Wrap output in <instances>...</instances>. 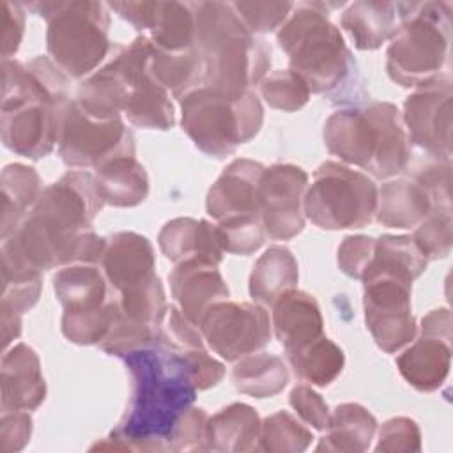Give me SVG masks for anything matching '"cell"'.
I'll list each match as a JSON object with an SVG mask.
<instances>
[{
    "label": "cell",
    "instance_id": "6",
    "mask_svg": "<svg viewBox=\"0 0 453 453\" xmlns=\"http://www.w3.org/2000/svg\"><path fill=\"white\" fill-rule=\"evenodd\" d=\"M398 25L386 51L389 78L416 88L437 76L449 60L451 4L396 2Z\"/></svg>",
    "mask_w": 453,
    "mask_h": 453
},
{
    "label": "cell",
    "instance_id": "2",
    "mask_svg": "<svg viewBox=\"0 0 453 453\" xmlns=\"http://www.w3.org/2000/svg\"><path fill=\"white\" fill-rule=\"evenodd\" d=\"M122 359L131 379L127 411L119 426L90 449L170 451L168 437L198 391L184 350L152 343Z\"/></svg>",
    "mask_w": 453,
    "mask_h": 453
},
{
    "label": "cell",
    "instance_id": "13",
    "mask_svg": "<svg viewBox=\"0 0 453 453\" xmlns=\"http://www.w3.org/2000/svg\"><path fill=\"white\" fill-rule=\"evenodd\" d=\"M196 326L209 347L226 361H239L264 349L271 340V319L258 303L228 299L211 304Z\"/></svg>",
    "mask_w": 453,
    "mask_h": 453
},
{
    "label": "cell",
    "instance_id": "20",
    "mask_svg": "<svg viewBox=\"0 0 453 453\" xmlns=\"http://www.w3.org/2000/svg\"><path fill=\"white\" fill-rule=\"evenodd\" d=\"M2 411H34L46 398L41 363L32 347L16 343L4 350L0 365Z\"/></svg>",
    "mask_w": 453,
    "mask_h": 453
},
{
    "label": "cell",
    "instance_id": "40",
    "mask_svg": "<svg viewBox=\"0 0 453 453\" xmlns=\"http://www.w3.org/2000/svg\"><path fill=\"white\" fill-rule=\"evenodd\" d=\"M260 94L264 101L281 111H297L310 99L306 81L290 69L273 71L260 81Z\"/></svg>",
    "mask_w": 453,
    "mask_h": 453
},
{
    "label": "cell",
    "instance_id": "42",
    "mask_svg": "<svg viewBox=\"0 0 453 453\" xmlns=\"http://www.w3.org/2000/svg\"><path fill=\"white\" fill-rule=\"evenodd\" d=\"M451 209H432V212L416 226L412 239L428 260L446 258L451 251Z\"/></svg>",
    "mask_w": 453,
    "mask_h": 453
},
{
    "label": "cell",
    "instance_id": "49",
    "mask_svg": "<svg viewBox=\"0 0 453 453\" xmlns=\"http://www.w3.org/2000/svg\"><path fill=\"white\" fill-rule=\"evenodd\" d=\"M42 288L41 276L28 280H2L0 311L23 315L39 299Z\"/></svg>",
    "mask_w": 453,
    "mask_h": 453
},
{
    "label": "cell",
    "instance_id": "22",
    "mask_svg": "<svg viewBox=\"0 0 453 453\" xmlns=\"http://www.w3.org/2000/svg\"><path fill=\"white\" fill-rule=\"evenodd\" d=\"M163 255L173 264L203 260L218 265L223 258L216 223L195 218H175L165 223L157 235Z\"/></svg>",
    "mask_w": 453,
    "mask_h": 453
},
{
    "label": "cell",
    "instance_id": "54",
    "mask_svg": "<svg viewBox=\"0 0 453 453\" xmlns=\"http://www.w3.org/2000/svg\"><path fill=\"white\" fill-rule=\"evenodd\" d=\"M157 0L156 2H110L106 4L113 9L122 19L129 21L136 30H150L157 12Z\"/></svg>",
    "mask_w": 453,
    "mask_h": 453
},
{
    "label": "cell",
    "instance_id": "39",
    "mask_svg": "<svg viewBox=\"0 0 453 453\" xmlns=\"http://www.w3.org/2000/svg\"><path fill=\"white\" fill-rule=\"evenodd\" d=\"M313 434L290 412L278 411L260 423L258 451L299 453L311 444Z\"/></svg>",
    "mask_w": 453,
    "mask_h": 453
},
{
    "label": "cell",
    "instance_id": "50",
    "mask_svg": "<svg viewBox=\"0 0 453 453\" xmlns=\"http://www.w3.org/2000/svg\"><path fill=\"white\" fill-rule=\"evenodd\" d=\"M288 402L304 423L311 425L315 430H326L331 412L326 400L315 389L306 384H299L290 391Z\"/></svg>",
    "mask_w": 453,
    "mask_h": 453
},
{
    "label": "cell",
    "instance_id": "17",
    "mask_svg": "<svg viewBox=\"0 0 453 453\" xmlns=\"http://www.w3.org/2000/svg\"><path fill=\"white\" fill-rule=\"evenodd\" d=\"M308 173L296 165H273L260 179V218L273 241H288L304 228Z\"/></svg>",
    "mask_w": 453,
    "mask_h": 453
},
{
    "label": "cell",
    "instance_id": "4",
    "mask_svg": "<svg viewBox=\"0 0 453 453\" xmlns=\"http://www.w3.org/2000/svg\"><path fill=\"white\" fill-rule=\"evenodd\" d=\"M195 48L205 62V87L239 96L267 76L271 46L248 30L232 4L195 2Z\"/></svg>",
    "mask_w": 453,
    "mask_h": 453
},
{
    "label": "cell",
    "instance_id": "8",
    "mask_svg": "<svg viewBox=\"0 0 453 453\" xmlns=\"http://www.w3.org/2000/svg\"><path fill=\"white\" fill-rule=\"evenodd\" d=\"M180 124L195 147L225 157L253 140L264 124V108L255 92L232 96L200 87L180 99Z\"/></svg>",
    "mask_w": 453,
    "mask_h": 453
},
{
    "label": "cell",
    "instance_id": "51",
    "mask_svg": "<svg viewBox=\"0 0 453 453\" xmlns=\"http://www.w3.org/2000/svg\"><path fill=\"white\" fill-rule=\"evenodd\" d=\"M32 435V418L28 411H2L0 451H21Z\"/></svg>",
    "mask_w": 453,
    "mask_h": 453
},
{
    "label": "cell",
    "instance_id": "31",
    "mask_svg": "<svg viewBox=\"0 0 453 453\" xmlns=\"http://www.w3.org/2000/svg\"><path fill=\"white\" fill-rule=\"evenodd\" d=\"M103 200L113 207L140 205L149 195V177L134 156H122L94 168Z\"/></svg>",
    "mask_w": 453,
    "mask_h": 453
},
{
    "label": "cell",
    "instance_id": "1",
    "mask_svg": "<svg viewBox=\"0 0 453 453\" xmlns=\"http://www.w3.org/2000/svg\"><path fill=\"white\" fill-rule=\"evenodd\" d=\"M104 200L94 175L71 170L46 186L19 226L2 244V280L37 278L71 264H101L106 239L92 221Z\"/></svg>",
    "mask_w": 453,
    "mask_h": 453
},
{
    "label": "cell",
    "instance_id": "11",
    "mask_svg": "<svg viewBox=\"0 0 453 453\" xmlns=\"http://www.w3.org/2000/svg\"><path fill=\"white\" fill-rule=\"evenodd\" d=\"M152 51L154 44L147 35H138L129 46L113 44L127 90L124 117L133 126L166 131L175 126V111L168 90L150 69Z\"/></svg>",
    "mask_w": 453,
    "mask_h": 453
},
{
    "label": "cell",
    "instance_id": "3",
    "mask_svg": "<svg viewBox=\"0 0 453 453\" xmlns=\"http://www.w3.org/2000/svg\"><path fill=\"white\" fill-rule=\"evenodd\" d=\"M334 4H294L276 37L288 57L290 71L299 74L310 92L327 96L333 103H349L361 92L357 64L340 28L329 19Z\"/></svg>",
    "mask_w": 453,
    "mask_h": 453
},
{
    "label": "cell",
    "instance_id": "24",
    "mask_svg": "<svg viewBox=\"0 0 453 453\" xmlns=\"http://www.w3.org/2000/svg\"><path fill=\"white\" fill-rule=\"evenodd\" d=\"M435 209L430 191L414 177L393 179L377 189L375 218L389 228H414Z\"/></svg>",
    "mask_w": 453,
    "mask_h": 453
},
{
    "label": "cell",
    "instance_id": "52",
    "mask_svg": "<svg viewBox=\"0 0 453 453\" xmlns=\"http://www.w3.org/2000/svg\"><path fill=\"white\" fill-rule=\"evenodd\" d=\"M2 60H9L19 48L25 32V5L2 0Z\"/></svg>",
    "mask_w": 453,
    "mask_h": 453
},
{
    "label": "cell",
    "instance_id": "5",
    "mask_svg": "<svg viewBox=\"0 0 453 453\" xmlns=\"http://www.w3.org/2000/svg\"><path fill=\"white\" fill-rule=\"evenodd\" d=\"M329 154L359 166L377 179L407 170L411 142L400 110L388 101L334 111L324 124Z\"/></svg>",
    "mask_w": 453,
    "mask_h": 453
},
{
    "label": "cell",
    "instance_id": "9",
    "mask_svg": "<svg viewBox=\"0 0 453 453\" xmlns=\"http://www.w3.org/2000/svg\"><path fill=\"white\" fill-rule=\"evenodd\" d=\"M101 269L117 292L124 315L154 326L159 322L168 304L156 273L154 248L145 235L117 232L106 237Z\"/></svg>",
    "mask_w": 453,
    "mask_h": 453
},
{
    "label": "cell",
    "instance_id": "30",
    "mask_svg": "<svg viewBox=\"0 0 453 453\" xmlns=\"http://www.w3.org/2000/svg\"><path fill=\"white\" fill-rule=\"evenodd\" d=\"M342 28L359 50H377L389 41L398 25L396 4L393 2H354L342 14Z\"/></svg>",
    "mask_w": 453,
    "mask_h": 453
},
{
    "label": "cell",
    "instance_id": "45",
    "mask_svg": "<svg viewBox=\"0 0 453 453\" xmlns=\"http://www.w3.org/2000/svg\"><path fill=\"white\" fill-rule=\"evenodd\" d=\"M232 7L239 14L241 21L248 27L251 34H267L280 30L287 21L290 11L294 9L292 2H234Z\"/></svg>",
    "mask_w": 453,
    "mask_h": 453
},
{
    "label": "cell",
    "instance_id": "37",
    "mask_svg": "<svg viewBox=\"0 0 453 453\" xmlns=\"http://www.w3.org/2000/svg\"><path fill=\"white\" fill-rule=\"evenodd\" d=\"M294 373L313 386H329L345 366L343 350L324 334L296 350L285 352Z\"/></svg>",
    "mask_w": 453,
    "mask_h": 453
},
{
    "label": "cell",
    "instance_id": "27",
    "mask_svg": "<svg viewBox=\"0 0 453 453\" xmlns=\"http://www.w3.org/2000/svg\"><path fill=\"white\" fill-rule=\"evenodd\" d=\"M53 290L64 310H94L117 299L104 273L92 264H71L57 271Z\"/></svg>",
    "mask_w": 453,
    "mask_h": 453
},
{
    "label": "cell",
    "instance_id": "43",
    "mask_svg": "<svg viewBox=\"0 0 453 453\" xmlns=\"http://www.w3.org/2000/svg\"><path fill=\"white\" fill-rule=\"evenodd\" d=\"M156 343H161L165 347L175 350L203 349V336L200 327L195 322H191L175 304L166 306L165 313L156 324Z\"/></svg>",
    "mask_w": 453,
    "mask_h": 453
},
{
    "label": "cell",
    "instance_id": "7",
    "mask_svg": "<svg viewBox=\"0 0 453 453\" xmlns=\"http://www.w3.org/2000/svg\"><path fill=\"white\" fill-rule=\"evenodd\" d=\"M108 5L94 0H57L32 2L35 11L48 23L46 50L50 58L69 76L83 78L108 57Z\"/></svg>",
    "mask_w": 453,
    "mask_h": 453
},
{
    "label": "cell",
    "instance_id": "10",
    "mask_svg": "<svg viewBox=\"0 0 453 453\" xmlns=\"http://www.w3.org/2000/svg\"><path fill=\"white\" fill-rule=\"evenodd\" d=\"M304 218L322 230L366 226L377 209V186L363 172L336 161L322 163L304 195Z\"/></svg>",
    "mask_w": 453,
    "mask_h": 453
},
{
    "label": "cell",
    "instance_id": "16",
    "mask_svg": "<svg viewBox=\"0 0 453 453\" xmlns=\"http://www.w3.org/2000/svg\"><path fill=\"white\" fill-rule=\"evenodd\" d=\"M451 311L437 308L421 319V333L398 357L400 375L418 391L430 393L442 386L451 365Z\"/></svg>",
    "mask_w": 453,
    "mask_h": 453
},
{
    "label": "cell",
    "instance_id": "48",
    "mask_svg": "<svg viewBox=\"0 0 453 453\" xmlns=\"http://www.w3.org/2000/svg\"><path fill=\"white\" fill-rule=\"evenodd\" d=\"M375 251V239L370 235H347L338 246L340 269L354 278L361 280L368 269Z\"/></svg>",
    "mask_w": 453,
    "mask_h": 453
},
{
    "label": "cell",
    "instance_id": "41",
    "mask_svg": "<svg viewBox=\"0 0 453 453\" xmlns=\"http://www.w3.org/2000/svg\"><path fill=\"white\" fill-rule=\"evenodd\" d=\"M156 340H157V333L154 324L129 319L120 310V313L113 320L108 334L99 343V347L110 356L122 357L133 350L156 343Z\"/></svg>",
    "mask_w": 453,
    "mask_h": 453
},
{
    "label": "cell",
    "instance_id": "14",
    "mask_svg": "<svg viewBox=\"0 0 453 453\" xmlns=\"http://www.w3.org/2000/svg\"><path fill=\"white\" fill-rule=\"evenodd\" d=\"M361 280L366 327L377 347L393 354L418 334L411 306L412 283L389 274H365Z\"/></svg>",
    "mask_w": 453,
    "mask_h": 453
},
{
    "label": "cell",
    "instance_id": "29",
    "mask_svg": "<svg viewBox=\"0 0 453 453\" xmlns=\"http://www.w3.org/2000/svg\"><path fill=\"white\" fill-rule=\"evenodd\" d=\"M299 267L285 246H271L258 257L250 274V296L262 306H273L278 297L297 288Z\"/></svg>",
    "mask_w": 453,
    "mask_h": 453
},
{
    "label": "cell",
    "instance_id": "38",
    "mask_svg": "<svg viewBox=\"0 0 453 453\" xmlns=\"http://www.w3.org/2000/svg\"><path fill=\"white\" fill-rule=\"evenodd\" d=\"M119 313V297L94 310H64L62 333L76 345H99Z\"/></svg>",
    "mask_w": 453,
    "mask_h": 453
},
{
    "label": "cell",
    "instance_id": "12",
    "mask_svg": "<svg viewBox=\"0 0 453 453\" xmlns=\"http://www.w3.org/2000/svg\"><path fill=\"white\" fill-rule=\"evenodd\" d=\"M134 150L133 131L122 119L96 120L76 101L67 104L58 138V154L67 166L97 168L110 159L134 156Z\"/></svg>",
    "mask_w": 453,
    "mask_h": 453
},
{
    "label": "cell",
    "instance_id": "33",
    "mask_svg": "<svg viewBox=\"0 0 453 453\" xmlns=\"http://www.w3.org/2000/svg\"><path fill=\"white\" fill-rule=\"evenodd\" d=\"M428 258L412 235H380L365 274H389L412 283L426 269ZM363 274V276H365Z\"/></svg>",
    "mask_w": 453,
    "mask_h": 453
},
{
    "label": "cell",
    "instance_id": "18",
    "mask_svg": "<svg viewBox=\"0 0 453 453\" xmlns=\"http://www.w3.org/2000/svg\"><path fill=\"white\" fill-rule=\"evenodd\" d=\"M71 99H32L2 110L0 131L4 145L25 157L41 159L58 143L62 119Z\"/></svg>",
    "mask_w": 453,
    "mask_h": 453
},
{
    "label": "cell",
    "instance_id": "44",
    "mask_svg": "<svg viewBox=\"0 0 453 453\" xmlns=\"http://www.w3.org/2000/svg\"><path fill=\"white\" fill-rule=\"evenodd\" d=\"M219 244L223 251L234 255H251L262 244L265 230L262 218H241L216 223Z\"/></svg>",
    "mask_w": 453,
    "mask_h": 453
},
{
    "label": "cell",
    "instance_id": "28",
    "mask_svg": "<svg viewBox=\"0 0 453 453\" xmlns=\"http://www.w3.org/2000/svg\"><path fill=\"white\" fill-rule=\"evenodd\" d=\"M377 432L375 416L359 403H342L331 414L326 435L317 444V451L361 453L372 444Z\"/></svg>",
    "mask_w": 453,
    "mask_h": 453
},
{
    "label": "cell",
    "instance_id": "34",
    "mask_svg": "<svg viewBox=\"0 0 453 453\" xmlns=\"http://www.w3.org/2000/svg\"><path fill=\"white\" fill-rule=\"evenodd\" d=\"M150 69L159 83L179 101L189 92L205 87V62L196 48L170 53L154 46Z\"/></svg>",
    "mask_w": 453,
    "mask_h": 453
},
{
    "label": "cell",
    "instance_id": "23",
    "mask_svg": "<svg viewBox=\"0 0 453 453\" xmlns=\"http://www.w3.org/2000/svg\"><path fill=\"white\" fill-rule=\"evenodd\" d=\"M273 329L285 352L296 350L324 334L319 303L303 290H290L273 304Z\"/></svg>",
    "mask_w": 453,
    "mask_h": 453
},
{
    "label": "cell",
    "instance_id": "47",
    "mask_svg": "<svg viewBox=\"0 0 453 453\" xmlns=\"http://www.w3.org/2000/svg\"><path fill=\"white\" fill-rule=\"evenodd\" d=\"M421 432L414 419L398 416L388 419L379 430V442L375 451H419Z\"/></svg>",
    "mask_w": 453,
    "mask_h": 453
},
{
    "label": "cell",
    "instance_id": "26",
    "mask_svg": "<svg viewBox=\"0 0 453 453\" xmlns=\"http://www.w3.org/2000/svg\"><path fill=\"white\" fill-rule=\"evenodd\" d=\"M260 418L248 403H230L207 421V451H258Z\"/></svg>",
    "mask_w": 453,
    "mask_h": 453
},
{
    "label": "cell",
    "instance_id": "21",
    "mask_svg": "<svg viewBox=\"0 0 453 453\" xmlns=\"http://www.w3.org/2000/svg\"><path fill=\"white\" fill-rule=\"evenodd\" d=\"M168 280L177 306L195 324L211 304L228 297V287L218 265L203 260L175 264Z\"/></svg>",
    "mask_w": 453,
    "mask_h": 453
},
{
    "label": "cell",
    "instance_id": "19",
    "mask_svg": "<svg viewBox=\"0 0 453 453\" xmlns=\"http://www.w3.org/2000/svg\"><path fill=\"white\" fill-rule=\"evenodd\" d=\"M265 166L258 161L234 159L207 193V212L216 223L260 218V179Z\"/></svg>",
    "mask_w": 453,
    "mask_h": 453
},
{
    "label": "cell",
    "instance_id": "32",
    "mask_svg": "<svg viewBox=\"0 0 453 453\" xmlns=\"http://www.w3.org/2000/svg\"><path fill=\"white\" fill-rule=\"evenodd\" d=\"M2 239L19 226L42 193L39 173L27 165L11 163L2 170Z\"/></svg>",
    "mask_w": 453,
    "mask_h": 453
},
{
    "label": "cell",
    "instance_id": "53",
    "mask_svg": "<svg viewBox=\"0 0 453 453\" xmlns=\"http://www.w3.org/2000/svg\"><path fill=\"white\" fill-rule=\"evenodd\" d=\"M184 356H186V361H188L191 379H193L198 391L216 386L225 377L223 363H219L218 359L209 356L205 349L184 350Z\"/></svg>",
    "mask_w": 453,
    "mask_h": 453
},
{
    "label": "cell",
    "instance_id": "46",
    "mask_svg": "<svg viewBox=\"0 0 453 453\" xmlns=\"http://www.w3.org/2000/svg\"><path fill=\"white\" fill-rule=\"evenodd\" d=\"M209 414L202 407L191 405L175 423L170 437V451H207Z\"/></svg>",
    "mask_w": 453,
    "mask_h": 453
},
{
    "label": "cell",
    "instance_id": "25",
    "mask_svg": "<svg viewBox=\"0 0 453 453\" xmlns=\"http://www.w3.org/2000/svg\"><path fill=\"white\" fill-rule=\"evenodd\" d=\"M78 106L96 120L122 119L127 101V90L122 69L111 48V58L96 73H92L78 87Z\"/></svg>",
    "mask_w": 453,
    "mask_h": 453
},
{
    "label": "cell",
    "instance_id": "15",
    "mask_svg": "<svg viewBox=\"0 0 453 453\" xmlns=\"http://www.w3.org/2000/svg\"><path fill=\"white\" fill-rule=\"evenodd\" d=\"M453 83L441 74L419 87L403 103V126L411 145L439 161L451 159Z\"/></svg>",
    "mask_w": 453,
    "mask_h": 453
},
{
    "label": "cell",
    "instance_id": "35",
    "mask_svg": "<svg viewBox=\"0 0 453 453\" xmlns=\"http://www.w3.org/2000/svg\"><path fill=\"white\" fill-rule=\"evenodd\" d=\"M232 380L237 391L253 398H271L288 384V370L281 357L260 352L250 354L234 366Z\"/></svg>",
    "mask_w": 453,
    "mask_h": 453
},
{
    "label": "cell",
    "instance_id": "36",
    "mask_svg": "<svg viewBox=\"0 0 453 453\" xmlns=\"http://www.w3.org/2000/svg\"><path fill=\"white\" fill-rule=\"evenodd\" d=\"M196 14L195 2H159L152 28L150 42L163 51L177 53L195 48Z\"/></svg>",
    "mask_w": 453,
    "mask_h": 453
}]
</instances>
